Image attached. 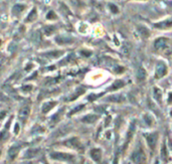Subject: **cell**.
Masks as SVG:
<instances>
[{
    "mask_svg": "<svg viewBox=\"0 0 172 164\" xmlns=\"http://www.w3.org/2000/svg\"><path fill=\"white\" fill-rule=\"evenodd\" d=\"M18 132H19V125L16 123L15 126H14V133L15 134H18Z\"/></svg>",
    "mask_w": 172,
    "mask_h": 164,
    "instance_id": "cell-34",
    "label": "cell"
},
{
    "mask_svg": "<svg viewBox=\"0 0 172 164\" xmlns=\"http://www.w3.org/2000/svg\"><path fill=\"white\" fill-rule=\"evenodd\" d=\"M125 86V83L123 81H116L115 83H113V85L111 86V88L109 89L110 91H117L119 89L123 88Z\"/></svg>",
    "mask_w": 172,
    "mask_h": 164,
    "instance_id": "cell-19",
    "label": "cell"
},
{
    "mask_svg": "<svg viewBox=\"0 0 172 164\" xmlns=\"http://www.w3.org/2000/svg\"><path fill=\"white\" fill-rule=\"evenodd\" d=\"M107 101L109 102H116V103H121L125 101V95L123 94H117V95H113V96H110L107 99Z\"/></svg>",
    "mask_w": 172,
    "mask_h": 164,
    "instance_id": "cell-10",
    "label": "cell"
},
{
    "mask_svg": "<svg viewBox=\"0 0 172 164\" xmlns=\"http://www.w3.org/2000/svg\"><path fill=\"white\" fill-rule=\"evenodd\" d=\"M81 54H85V55H87V57H88V55L91 54V53H86V51H81Z\"/></svg>",
    "mask_w": 172,
    "mask_h": 164,
    "instance_id": "cell-37",
    "label": "cell"
},
{
    "mask_svg": "<svg viewBox=\"0 0 172 164\" xmlns=\"http://www.w3.org/2000/svg\"><path fill=\"white\" fill-rule=\"evenodd\" d=\"M146 138V142L149 146V148L153 150L155 148V146L157 144V140H158V133L154 132V133H149V134H145Z\"/></svg>",
    "mask_w": 172,
    "mask_h": 164,
    "instance_id": "cell-5",
    "label": "cell"
},
{
    "mask_svg": "<svg viewBox=\"0 0 172 164\" xmlns=\"http://www.w3.org/2000/svg\"><path fill=\"white\" fill-rule=\"evenodd\" d=\"M84 107H85V105H80V106H78L77 108H75V109L72 110V111H71L70 113H68V116H72V115H74L75 113H78V112L81 111Z\"/></svg>",
    "mask_w": 172,
    "mask_h": 164,
    "instance_id": "cell-30",
    "label": "cell"
},
{
    "mask_svg": "<svg viewBox=\"0 0 172 164\" xmlns=\"http://www.w3.org/2000/svg\"><path fill=\"white\" fill-rule=\"evenodd\" d=\"M144 120H145V122L147 123V125H149V126H153L154 125V119H153V117L151 115H145Z\"/></svg>",
    "mask_w": 172,
    "mask_h": 164,
    "instance_id": "cell-25",
    "label": "cell"
},
{
    "mask_svg": "<svg viewBox=\"0 0 172 164\" xmlns=\"http://www.w3.org/2000/svg\"><path fill=\"white\" fill-rule=\"evenodd\" d=\"M90 154H91V157L94 161H96L97 163H99L101 161L102 159V150L99 149V148H94L91 150V152H90Z\"/></svg>",
    "mask_w": 172,
    "mask_h": 164,
    "instance_id": "cell-7",
    "label": "cell"
},
{
    "mask_svg": "<svg viewBox=\"0 0 172 164\" xmlns=\"http://www.w3.org/2000/svg\"><path fill=\"white\" fill-rule=\"evenodd\" d=\"M109 7L111 8V10H112L113 13H117V12H118V8L116 7L114 4H109Z\"/></svg>",
    "mask_w": 172,
    "mask_h": 164,
    "instance_id": "cell-32",
    "label": "cell"
},
{
    "mask_svg": "<svg viewBox=\"0 0 172 164\" xmlns=\"http://www.w3.org/2000/svg\"><path fill=\"white\" fill-rule=\"evenodd\" d=\"M46 18L49 19V20H53V19H57V14L54 13L53 10H50L49 13L46 14Z\"/></svg>",
    "mask_w": 172,
    "mask_h": 164,
    "instance_id": "cell-29",
    "label": "cell"
},
{
    "mask_svg": "<svg viewBox=\"0 0 172 164\" xmlns=\"http://www.w3.org/2000/svg\"><path fill=\"white\" fill-rule=\"evenodd\" d=\"M168 103L169 104H172V93L169 94V99H168Z\"/></svg>",
    "mask_w": 172,
    "mask_h": 164,
    "instance_id": "cell-36",
    "label": "cell"
},
{
    "mask_svg": "<svg viewBox=\"0 0 172 164\" xmlns=\"http://www.w3.org/2000/svg\"><path fill=\"white\" fill-rule=\"evenodd\" d=\"M135 128H136V124L133 122L130 127H129V130H128V133H127V142H126V145L128 144V142L130 141V139L133 137V135H134L135 133Z\"/></svg>",
    "mask_w": 172,
    "mask_h": 164,
    "instance_id": "cell-18",
    "label": "cell"
},
{
    "mask_svg": "<svg viewBox=\"0 0 172 164\" xmlns=\"http://www.w3.org/2000/svg\"><path fill=\"white\" fill-rule=\"evenodd\" d=\"M18 115H19V119L24 122V121L28 118V116L30 115V108H29L28 106L23 107L22 109L19 111V114Z\"/></svg>",
    "mask_w": 172,
    "mask_h": 164,
    "instance_id": "cell-9",
    "label": "cell"
},
{
    "mask_svg": "<svg viewBox=\"0 0 172 164\" xmlns=\"http://www.w3.org/2000/svg\"><path fill=\"white\" fill-rule=\"evenodd\" d=\"M0 154H1V151H0Z\"/></svg>",
    "mask_w": 172,
    "mask_h": 164,
    "instance_id": "cell-40",
    "label": "cell"
},
{
    "mask_svg": "<svg viewBox=\"0 0 172 164\" xmlns=\"http://www.w3.org/2000/svg\"><path fill=\"white\" fill-rule=\"evenodd\" d=\"M63 144L66 145L67 147H70V148H72V149H76V150H79V151L83 150V145H81V141L79 140V138H77V137L71 138V139L67 140Z\"/></svg>",
    "mask_w": 172,
    "mask_h": 164,
    "instance_id": "cell-4",
    "label": "cell"
},
{
    "mask_svg": "<svg viewBox=\"0 0 172 164\" xmlns=\"http://www.w3.org/2000/svg\"><path fill=\"white\" fill-rule=\"evenodd\" d=\"M8 137H9V135H8V132L6 130H2L0 132V142L6 141L8 139Z\"/></svg>",
    "mask_w": 172,
    "mask_h": 164,
    "instance_id": "cell-28",
    "label": "cell"
},
{
    "mask_svg": "<svg viewBox=\"0 0 172 164\" xmlns=\"http://www.w3.org/2000/svg\"><path fill=\"white\" fill-rule=\"evenodd\" d=\"M84 93H85V90H84V89H79V90H77L76 93L72 94V96L67 99V101H74V100H76V99L78 98V97H80L81 95H83Z\"/></svg>",
    "mask_w": 172,
    "mask_h": 164,
    "instance_id": "cell-21",
    "label": "cell"
},
{
    "mask_svg": "<svg viewBox=\"0 0 172 164\" xmlns=\"http://www.w3.org/2000/svg\"><path fill=\"white\" fill-rule=\"evenodd\" d=\"M171 26H172V19H167L165 21H161V22L155 23V27L156 28H160V29L170 28Z\"/></svg>",
    "mask_w": 172,
    "mask_h": 164,
    "instance_id": "cell-11",
    "label": "cell"
},
{
    "mask_svg": "<svg viewBox=\"0 0 172 164\" xmlns=\"http://www.w3.org/2000/svg\"><path fill=\"white\" fill-rule=\"evenodd\" d=\"M40 149L38 148H29L26 152L24 154V158H31V157H34L36 156L37 153L40 152Z\"/></svg>",
    "mask_w": 172,
    "mask_h": 164,
    "instance_id": "cell-16",
    "label": "cell"
},
{
    "mask_svg": "<svg viewBox=\"0 0 172 164\" xmlns=\"http://www.w3.org/2000/svg\"><path fill=\"white\" fill-rule=\"evenodd\" d=\"M55 41H57L58 45L72 44V41H74V38H72L70 36H66V35H59V36L55 37Z\"/></svg>",
    "mask_w": 172,
    "mask_h": 164,
    "instance_id": "cell-8",
    "label": "cell"
},
{
    "mask_svg": "<svg viewBox=\"0 0 172 164\" xmlns=\"http://www.w3.org/2000/svg\"><path fill=\"white\" fill-rule=\"evenodd\" d=\"M104 94H98V95H95V94H92V95H90V96L88 97V100L89 101H94V100H96L97 98H100L102 97Z\"/></svg>",
    "mask_w": 172,
    "mask_h": 164,
    "instance_id": "cell-31",
    "label": "cell"
},
{
    "mask_svg": "<svg viewBox=\"0 0 172 164\" xmlns=\"http://www.w3.org/2000/svg\"><path fill=\"white\" fill-rule=\"evenodd\" d=\"M36 16H37V14H36V8H33L30 13L28 14L27 18H26V20H25V21H26V22H30V21H33L34 19L36 18Z\"/></svg>",
    "mask_w": 172,
    "mask_h": 164,
    "instance_id": "cell-23",
    "label": "cell"
},
{
    "mask_svg": "<svg viewBox=\"0 0 172 164\" xmlns=\"http://www.w3.org/2000/svg\"><path fill=\"white\" fill-rule=\"evenodd\" d=\"M24 9H25V6L20 5V4H16V5L13 6V8H12V10H13L14 13H20V12Z\"/></svg>",
    "mask_w": 172,
    "mask_h": 164,
    "instance_id": "cell-27",
    "label": "cell"
},
{
    "mask_svg": "<svg viewBox=\"0 0 172 164\" xmlns=\"http://www.w3.org/2000/svg\"><path fill=\"white\" fill-rule=\"evenodd\" d=\"M131 159L135 164H146L147 156H146V153L144 152V150L141 147H139L132 153Z\"/></svg>",
    "mask_w": 172,
    "mask_h": 164,
    "instance_id": "cell-1",
    "label": "cell"
},
{
    "mask_svg": "<svg viewBox=\"0 0 172 164\" xmlns=\"http://www.w3.org/2000/svg\"><path fill=\"white\" fill-rule=\"evenodd\" d=\"M139 32H140V34L143 37H148L149 36V30L146 28V27H144V26H140L139 27Z\"/></svg>",
    "mask_w": 172,
    "mask_h": 164,
    "instance_id": "cell-26",
    "label": "cell"
},
{
    "mask_svg": "<svg viewBox=\"0 0 172 164\" xmlns=\"http://www.w3.org/2000/svg\"><path fill=\"white\" fill-rule=\"evenodd\" d=\"M62 54H63V51H58V50H51V51H49V53L42 54L44 57L49 59H57L58 57H61Z\"/></svg>",
    "mask_w": 172,
    "mask_h": 164,
    "instance_id": "cell-14",
    "label": "cell"
},
{
    "mask_svg": "<svg viewBox=\"0 0 172 164\" xmlns=\"http://www.w3.org/2000/svg\"><path fill=\"white\" fill-rule=\"evenodd\" d=\"M50 158L54 159V160L58 161H66V162H72L75 159L74 155L68 154V153H63V152H51L49 154Z\"/></svg>",
    "mask_w": 172,
    "mask_h": 164,
    "instance_id": "cell-2",
    "label": "cell"
},
{
    "mask_svg": "<svg viewBox=\"0 0 172 164\" xmlns=\"http://www.w3.org/2000/svg\"><path fill=\"white\" fill-rule=\"evenodd\" d=\"M0 45H1V40H0Z\"/></svg>",
    "mask_w": 172,
    "mask_h": 164,
    "instance_id": "cell-39",
    "label": "cell"
},
{
    "mask_svg": "<svg viewBox=\"0 0 172 164\" xmlns=\"http://www.w3.org/2000/svg\"><path fill=\"white\" fill-rule=\"evenodd\" d=\"M167 72V66L163 62H157L156 68H155V77L156 79H161L164 76H166Z\"/></svg>",
    "mask_w": 172,
    "mask_h": 164,
    "instance_id": "cell-3",
    "label": "cell"
},
{
    "mask_svg": "<svg viewBox=\"0 0 172 164\" xmlns=\"http://www.w3.org/2000/svg\"><path fill=\"white\" fill-rule=\"evenodd\" d=\"M146 79V72L145 70L142 67H140L138 68V71H137V80L139 82H142Z\"/></svg>",
    "mask_w": 172,
    "mask_h": 164,
    "instance_id": "cell-20",
    "label": "cell"
},
{
    "mask_svg": "<svg viewBox=\"0 0 172 164\" xmlns=\"http://www.w3.org/2000/svg\"><path fill=\"white\" fill-rule=\"evenodd\" d=\"M5 115H6V112L5 111L1 112V113H0V119H2V118L5 117Z\"/></svg>",
    "mask_w": 172,
    "mask_h": 164,
    "instance_id": "cell-35",
    "label": "cell"
},
{
    "mask_svg": "<svg viewBox=\"0 0 172 164\" xmlns=\"http://www.w3.org/2000/svg\"><path fill=\"white\" fill-rule=\"evenodd\" d=\"M154 98L158 103H161L162 99V92L158 88H154Z\"/></svg>",
    "mask_w": 172,
    "mask_h": 164,
    "instance_id": "cell-22",
    "label": "cell"
},
{
    "mask_svg": "<svg viewBox=\"0 0 172 164\" xmlns=\"http://www.w3.org/2000/svg\"><path fill=\"white\" fill-rule=\"evenodd\" d=\"M98 120V116L97 115H94V114H89L87 116L81 119V122H84L86 124H93L95 123L96 121Z\"/></svg>",
    "mask_w": 172,
    "mask_h": 164,
    "instance_id": "cell-12",
    "label": "cell"
},
{
    "mask_svg": "<svg viewBox=\"0 0 172 164\" xmlns=\"http://www.w3.org/2000/svg\"><path fill=\"white\" fill-rule=\"evenodd\" d=\"M32 90V87L31 86H23L22 87V91H24V92H29V91Z\"/></svg>",
    "mask_w": 172,
    "mask_h": 164,
    "instance_id": "cell-33",
    "label": "cell"
},
{
    "mask_svg": "<svg viewBox=\"0 0 172 164\" xmlns=\"http://www.w3.org/2000/svg\"><path fill=\"white\" fill-rule=\"evenodd\" d=\"M154 46L156 47L158 50L160 51H165V50H168L169 47H168V40L167 38H157L155 40V44H154Z\"/></svg>",
    "mask_w": 172,
    "mask_h": 164,
    "instance_id": "cell-6",
    "label": "cell"
},
{
    "mask_svg": "<svg viewBox=\"0 0 172 164\" xmlns=\"http://www.w3.org/2000/svg\"><path fill=\"white\" fill-rule=\"evenodd\" d=\"M19 150H20V148L18 147V146H12V147L8 150V157H9L11 160H13V159H15L17 155H18Z\"/></svg>",
    "mask_w": 172,
    "mask_h": 164,
    "instance_id": "cell-13",
    "label": "cell"
},
{
    "mask_svg": "<svg viewBox=\"0 0 172 164\" xmlns=\"http://www.w3.org/2000/svg\"><path fill=\"white\" fill-rule=\"evenodd\" d=\"M161 158L163 161L167 162L169 160V155H168V151H167V146L165 143H163L162 148H161Z\"/></svg>",
    "mask_w": 172,
    "mask_h": 164,
    "instance_id": "cell-17",
    "label": "cell"
},
{
    "mask_svg": "<svg viewBox=\"0 0 172 164\" xmlns=\"http://www.w3.org/2000/svg\"><path fill=\"white\" fill-rule=\"evenodd\" d=\"M54 31H55V27L53 26V25H47V26L44 27V32L47 36L51 35Z\"/></svg>",
    "mask_w": 172,
    "mask_h": 164,
    "instance_id": "cell-24",
    "label": "cell"
},
{
    "mask_svg": "<svg viewBox=\"0 0 172 164\" xmlns=\"http://www.w3.org/2000/svg\"><path fill=\"white\" fill-rule=\"evenodd\" d=\"M58 105V102H47L45 103V104H44V106H42V113H47V112H49L51 109H53V107H55Z\"/></svg>",
    "mask_w": 172,
    "mask_h": 164,
    "instance_id": "cell-15",
    "label": "cell"
},
{
    "mask_svg": "<svg viewBox=\"0 0 172 164\" xmlns=\"http://www.w3.org/2000/svg\"><path fill=\"white\" fill-rule=\"evenodd\" d=\"M23 164H33V162H31V161H28V162H25V163H23Z\"/></svg>",
    "mask_w": 172,
    "mask_h": 164,
    "instance_id": "cell-38",
    "label": "cell"
}]
</instances>
